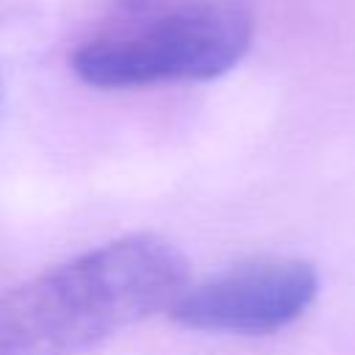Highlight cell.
<instances>
[{"instance_id":"cell-1","label":"cell","mask_w":355,"mask_h":355,"mask_svg":"<svg viewBox=\"0 0 355 355\" xmlns=\"http://www.w3.org/2000/svg\"><path fill=\"white\" fill-rule=\"evenodd\" d=\"M189 263L155 233L86 250L0 300V355H83L114 333L169 311Z\"/></svg>"},{"instance_id":"cell-2","label":"cell","mask_w":355,"mask_h":355,"mask_svg":"<svg viewBox=\"0 0 355 355\" xmlns=\"http://www.w3.org/2000/svg\"><path fill=\"white\" fill-rule=\"evenodd\" d=\"M252 42L247 8L227 0L183 6L153 25L83 42L75 75L97 89H139L175 80H214L230 72Z\"/></svg>"},{"instance_id":"cell-3","label":"cell","mask_w":355,"mask_h":355,"mask_svg":"<svg viewBox=\"0 0 355 355\" xmlns=\"http://www.w3.org/2000/svg\"><path fill=\"white\" fill-rule=\"evenodd\" d=\"M319 294L313 263L300 258H258L186 286L169 316L191 330L263 336L300 319Z\"/></svg>"},{"instance_id":"cell-4","label":"cell","mask_w":355,"mask_h":355,"mask_svg":"<svg viewBox=\"0 0 355 355\" xmlns=\"http://www.w3.org/2000/svg\"><path fill=\"white\" fill-rule=\"evenodd\" d=\"M122 8H128V11H141V8H147L153 0H116Z\"/></svg>"}]
</instances>
